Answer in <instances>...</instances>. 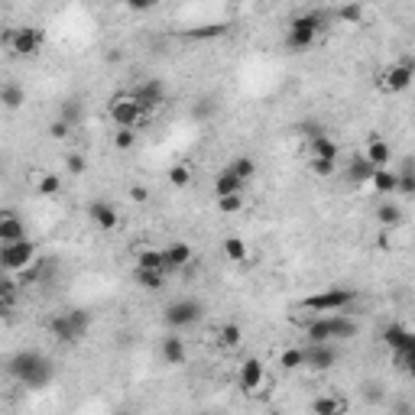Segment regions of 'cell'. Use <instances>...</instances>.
I'll return each instance as SVG.
<instances>
[{
    "label": "cell",
    "instance_id": "32",
    "mask_svg": "<svg viewBox=\"0 0 415 415\" xmlns=\"http://www.w3.org/2000/svg\"><path fill=\"white\" fill-rule=\"evenodd\" d=\"M305 338H308V344H318V340H331L328 318H311L308 324H305Z\"/></svg>",
    "mask_w": 415,
    "mask_h": 415
},
{
    "label": "cell",
    "instance_id": "48",
    "mask_svg": "<svg viewBox=\"0 0 415 415\" xmlns=\"http://www.w3.org/2000/svg\"><path fill=\"white\" fill-rule=\"evenodd\" d=\"M111 3H123V7H127V0H111Z\"/></svg>",
    "mask_w": 415,
    "mask_h": 415
},
{
    "label": "cell",
    "instance_id": "1",
    "mask_svg": "<svg viewBox=\"0 0 415 415\" xmlns=\"http://www.w3.org/2000/svg\"><path fill=\"white\" fill-rule=\"evenodd\" d=\"M7 370H10V377L17 379V383H23L26 389H42L52 379V363L39 350H19V354H13Z\"/></svg>",
    "mask_w": 415,
    "mask_h": 415
},
{
    "label": "cell",
    "instance_id": "36",
    "mask_svg": "<svg viewBox=\"0 0 415 415\" xmlns=\"http://www.w3.org/2000/svg\"><path fill=\"white\" fill-rule=\"evenodd\" d=\"M169 185L172 189H189L191 185V169L185 162H179V166H172L169 169Z\"/></svg>",
    "mask_w": 415,
    "mask_h": 415
},
{
    "label": "cell",
    "instance_id": "37",
    "mask_svg": "<svg viewBox=\"0 0 415 415\" xmlns=\"http://www.w3.org/2000/svg\"><path fill=\"white\" fill-rule=\"evenodd\" d=\"M36 191L39 195H58V191H62V179L52 175V172H42L36 179Z\"/></svg>",
    "mask_w": 415,
    "mask_h": 415
},
{
    "label": "cell",
    "instance_id": "28",
    "mask_svg": "<svg viewBox=\"0 0 415 415\" xmlns=\"http://www.w3.org/2000/svg\"><path fill=\"white\" fill-rule=\"evenodd\" d=\"M136 269H162L166 273V260H162V250L156 246H146L136 253Z\"/></svg>",
    "mask_w": 415,
    "mask_h": 415
},
{
    "label": "cell",
    "instance_id": "9",
    "mask_svg": "<svg viewBox=\"0 0 415 415\" xmlns=\"http://www.w3.org/2000/svg\"><path fill=\"white\" fill-rule=\"evenodd\" d=\"M415 78V58L412 56H402L396 65H389L383 75H379V88L386 91V95H399V91H406L412 85Z\"/></svg>",
    "mask_w": 415,
    "mask_h": 415
},
{
    "label": "cell",
    "instance_id": "17",
    "mask_svg": "<svg viewBox=\"0 0 415 415\" xmlns=\"http://www.w3.org/2000/svg\"><path fill=\"white\" fill-rule=\"evenodd\" d=\"M383 344L389 350H406V347H415V334L406 324H389V328H383Z\"/></svg>",
    "mask_w": 415,
    "mask_h": 415
},
{
    "label": "cell",
    "instance_id": "5",
    "mask_svg": "<svg viewBox=\"0 0 415 415\" xmlns=\"http://www.w3.org/2000/svg\"><path fill=\"white\" fill-rule=\"evenodd\" d=\"M162 318H166V324L172 331H189L205 318V305L198 299H175V302H169L162 308Z\"/></svg>",
    "mask_w": 415,
    "mask_h": 415
},
{
    "label": "cell",
    "instance_id": "6",
    "mask_svg": "<svg viewBox=\"0 0 415 415\" xmlns=\"http://www.w3.org/2000/svg\"><path fill=\"white\" fill-rule=\"evenodd\" d=\"M357 302V292L354 289H344V285H334V289H324V292H315L308 299H302V308L311 311H344L347 305Z\"/></svg>",
    "mask_w": 415,
    "mask_h": 415
},
{
    "label": "cell",
    "instance_id": "35",
    "mask_svg": "<svg viewBox=\"0 0 415 415\" xmlns=\"http://www.w3.org/2000/svg\"><path fill=\"white\" fill-rule=\"evenodd\" d=\"M224 253H227V260H234V263H246V244L240 237H227Z\"/></svg>",
    "mask_w": 415,
    "mask_h": 415
},
{
    "label": "cell",
    "instance_id": "16",
    "mask_svg": "<svg viewBox=\"0 0 415 415\" xmlns=\"http://www.w3.org/2000/svg\"><path fill=\"white\" fill-rule=\"evenodd\" d=\"M308 152H311V159H334L338 162L340 146H338V140H331L328 133H318V136H308Z\"/></svg>",
    "mask_w": 415,
    "mask_h": 415
},
{
    "label": "cell",
    "instance_id": "22",
    "mask_svg": "<svg viewBox=\"0 0 415 415\" xmlns=\"http://www.w3.org/2000/svg\"><path fill=\"white\" fill-rule=\"evenodd\" d=\"M370 175H373V166L367 162V156H363V152L350 156V162H347V179L354 182V185H363V182H370Z\"/></svg>",
    "mask_w": 415,
    "mask_h": 415
},
{
    "label": "cell",
    "instance_id": "8",
    "mask_svg": "<svg viewBox=\"0 0 415 415\" xmlns=\"http://www.w3.org/2000/svg\"><path fill=\"white\" fill-rule=\"evenodd\" d=\"M107 111H111V120L117 123V127H130V130H136L146 117H143L140 104L133 101L130 91H123V95H113L111 104H107Z\"/></svg>",
    "mask_w": 415,
    "mask_h": 415
},
{
    "label": "cell",
    "instance_id": "39",
    "mask_svg": "<svg viewBox=\"0 0 415 415\" xmlns=\"http://www.w3.org/2000/svg\"><path fill=\"white\" fill-rule=\"evenodd\" d=\"M58 117H62L65 123H72V127H78L81 117H85V107H81L78 101H65V104H62V111H58Z\"/></svg>",
    "mask_w": 415,
    "mask_h": 415
},
{
    "label": "cell",
    "instance_id": "3",
    "mask_svg": "<svg viewBox=\"0 0 415 415\" xmlns=\"http://www.w3.org/2000/svg\"><path fill=\"white\" fill-rule=\"evenodd\" d=\"M46 328L58 344H78L88 334V328H91V315L85 308H68L62 315H52Z\"/></svg>",
    "mask_w": 415,
    "mask_h": 415
},
{
    "label": "cell",
    "instance_id": "41",
    "mask_svg": "<svg viewBox=\"0 0 415 415\" xmlns=\"http://www.w3.org/2000/svg\"><path fill=\"white\" fill-rule=\"evenodd\" d=\"M396 191H402L406 198H412V195H415V175H412V162H409L406 169H402V172H399V175H396Z\"/></svg>",
    "mask_w": 415,
    "mask_h": 415
},
{
    "label": "cell",
    "instance_id": "14",
    "mask_svg": "<svg viewBox=\"0 0 415 415\" xmlns=\"http://www.w3.org/2000/svg\"><path fill=\"white\" fill-rule=\"evenodd\" d=\"M26 237V224L19 221L17 211H0V244H13V240H23Z\"/></svg>",
    "mask_w": 415,
    "mask_h": 415
},
{
    "label": "cell",
    "instance_id": "13",
    "mask_svg": "<svg viewBox=\"0 0 415 415\" xmlns=\"http://www.w3.org/2000/svg\"><path fill=\"white\" fill-rule=\"evenodd\" d=\"M263 377H266V370H263V363L256 357H246L244 363H240V373H237V383H240V389L244 393H253V389H260V383H263Z\"/></svg>",
    "mask_w": 415,
    "mask_h": 415
},
{
    "label": "cell",
    "instance_id": "45",
    "mask_svg": "<svg viewBox=\"0 0 415 415\" xmlns=\"http://www.w3.org/2000/svg\"><path fill=\"white\" fill-rule=\"evenodd\" d=\"M13 289H17V283H0V315H7L10 302H13Z\"/></svg>",
    "mask_w": 415,
    "mask_h": 415
},
{
    "label": "cell",
    "instance_id": "44",
    "mask_svg": "<svg viewBox=\"0 0 415 415\" xmlns=\"http://www.w3.org/2000/svg\"><path fill=\"white\" fill-rule=\"evenodd\" d=\"M68 133H72V123H65L62 117H56V120L49 123V136L52 140H68Z\"/></svg>",
    "mask_w": 415,
    "mask_h": 415
},
{
    "label": "cell",
    "instance_id": "25",
    "mask_svg": "<svg viewBox=\"0 0 415 415\" xmlns=\"http://www.w3.org/2000/svg\"><path fill=\"white\" fill-rule=\"evenodd\" d=\"M370 185H373L379 195H393V191H396V172L389 169V166H383V169H373V175H370Z\"/></svg>",
    "mask_w": 415,
    "mask_h": 415
},
{
    "label": "cell",
    "instance_id": "20",
    "mask_svg": "<svg viewBox=\"0 0 415 415\" xmlns=\"http://www.w3.org/2000/svg\"><path fill=\"white\" fill-rule=\"evenodd\" d=\"M363 156H367V162L373 166V169H383V166H389V159H393V146H389L386 140H379V136H373V140L367 143V150H363Z\"/></svg>",
    "mask_w": 415,
    "mask_h": 415
},
{
    "label": "cell",
    "instance_id": "4",
    "mask_svg": "<svg viewBox=\"0 0 415 415\" xmlns=\"http://www.w3.org/2000/svg\"><path fill=\"white\" fill-rule=\"evenodd\" d=\"M0 42L10 49V56L33 58V56H39V52H42V46H46V29H39V26L3 29V33H0Z\"/></svg>",
    "mask_w": 415,
    "mask_h": 415
},
{
    "label": "cell",
    "instance_id": "42",
    "mask_svg": "<svg viewBox=\"0 0 415 415\" xmlns=\"http://www.w3.org/2000/svg\"><path fill=\"white\" fill-rule=\"evenodd\" d=\"M308 166H311V172H315L318 179H331V175L338 172V162L334 159H311Z\"/></svg>",
    "mask_w": 415,
    "mask_h": 415
},
{
    "label": "cell",
    "instance_id": "11",
    "mask_svg": "<svg viewBox=\"0 0 415 415\" xmlns=\"http://www.w3.org/2000/svg\"><path fill=\"white\" fill-rule=\"evenodd\" d=\"M302 350H305V367L315 370V373H324V370L338 367V360H340L338 347H334L331 340H318V344H305Z\"/></svg>",
    "mask_w": 415,
    "mask_h": 415
},
{
    "label": "cell",
    "instance_id": "31",
    "mask_svg": "<svg viewBox=\"0 0 415 415\" xmlns=\"http://www.w3.org/2000/svg\"><path fill=\"white\" fill-rule=\"evenodd\" d=\"M338 19H340V23H347V26L363 23V0H350V3L338 7Z\"/></svg>",
    "mask_w": 415,
    "mask_h": 415
},
{
    "label": "cell",
    "instance_id": "47",
    "mask_svg": "<svg viewBox=\"0 0 415 415\" xmlns=\"http://www.w3.org/2000/svg\"><path fill=\"white\" fill-rule=\"evenodd\" d=\"M150 198V191L143 189V185H130V201H136V205H143V201Z\"/></svg>",
    "mask_w": 415,
    "mask_h": 415
},
{
    "label": "cell",
    "instance_id": "26",
    "mask_svg": "<svg viewBox=\"0 0 415 415\" xmlns=\"http://www.w3.org/2000/svg\"><path fill=\"white\" fill-rule=\"evenodd\" d=\"M308 409L315 415H338V412H347V402L338 396H318V399H311Z\"/></svg>",
    "mask_w": 415,
    "mask_h": 415
},
{
    "label": "cell",
    "instance_id": "40",
    "mask_svg": "<svg viewBox=\"0 0 415 415\" xmlns=\"http://www.w3.org/2000/svg\"><path fill=\"white\" fill-rule=\"evenodd\" d=\"M113 146L120 152L133 150L136 146V130H130V127H117V133H113Z\"/></svg>",
    "mask_w": 415,
    "mask_h": 415
},
{
    "label": "cell",
    "instance_id": "10",
    "mask_svg": "<svg viewBox=\"0 0 415 415\" xmlns=\"http://www.w3.org/2000/svg\"><path fill=\"white\" fill-rule=\"evenodd\" d=\"M133 101L140 104L143 117H150L152 111H159L162 104H166V85H162L159 78H150V81H140L136 88H130Z\"/></svg>",
    "mask_w": 415,
    "mask_h": 415
},
{
    "label": "cell",
    "instance_id": "18",
    "mask_svg": "<svg viewBox=\"0 0 415 415\" xmlns=\"http://www.w3.org/2000/svg\"><path fill=\"white\" fill-rule=\"evenodd\" d=\"M159 354H162V360H166L169 367H179V363H185V357H189V350H185V340H182L179 334H169V338H162Z\"/></svg>",
    "mask_w": 415,
    "mask_h": 415
},
{
    "label": "cell",
    "instance_id": "19",
    "mask_svg": "<svg viewBox=\"0 0 415 415\" xmlns=\"http://www.w3.org/2000/svg\"><path fill=\"white\" fill-rule=\"evenodd\" d=\"M328 328H331V340H350L357 334V321L344 315V311H334L328 315Z\"/></svg>",
    "mask_w": 415,
    "mask_h": 415
},
{
    "label": "cell",
    "instance_id": "33",
    "mask_svg": "<svg viewBox=\"0 0 415 415\" xmlns=\"http://www.w3.org/2000/svg\"><path fill=\"white\" fill-rule=\"evenodd\" d=\"M227 169L234 172V175H237L240 182H250V179L256 175V162L250 159V156H234V162H230Z\"/></svg>",
    "mask_w": 415,
    "mask_h": 415
},
{
    "label": "cell",
    "instance_id": "2",
    "mask_svg": "<svg viewBox=\"0 0 415 415\" xmlns=\"http://www.w3.org/2000/svg\"><path fill=\"white\" fill-rule=\"evenodd\" d=\"M324 13L321 10H308V13H299V17L289 23V33H285V46L292 52H302V49H311L315 39L324 33Z\"/></svg>",
    "mask_w": 415,
    "mask_h": 415
},
{
    "label": "cell",
    "instance_id": "46",
    "mask_svg": "<svg viewBox=\"0 0 415 415\" xmlns=\"http://www.w3.org/2000/svg\"><path fill=\"white\" fill-rule=\"evenodd\" d=\"M156 3H159V0H127V7L136 10V13H146V10H152Z\"/></svg>",
    "mask_w": 415,
    "mask_h": 415
},
{
    "label": "cell",
    "instance_id": "24",
    "mask_svg": "<svg viewBox=\"0 0 415 415\" xmlns=\"http://www.w3.org/2000/svg\"><path fill=\"white\" fill-rule=\"evenodd\" d=\"M377 221L386 230H396L399 224H402V208L393 205V201H383V205H377Z\"/></svg>",
    "mask_w": 415,
    "mask_h": 415
},
{
    "label": "cell",
    "instance_id": "43",
    "mask_svg": "<svg viewBox=\"0 0 415 415\" xmlns=\"http://www.w3.org/2000/svg\"><path fill=\"white\" fill-rule=\"evenodd\" d=\"M65 166H68V172H72V175H85V172H88V159L81 156V152H68Z\"/></svg>",
    "mask_w": 415,
    "mask_h": 415
},
{
    "label": "cell",
    "instance_id": "30",
    "mask_svg": "<svg viewBox=\"0 0 415 415\" xmlns=\"http://www.w3.org/2000/svg\"><path fill=\"white\" fill-rule=\"evenodd\" d=\"M240 338H244V331H240V324H234V321H227V324L217 328V344L224 350H234L237 344H240Z\"/></svg>",
    "mask_w": 415,
    "mask_h": 415
},
{
    "label": "cell",
    "instance_id": "27",
    "mask_svg": "<svg viewBox=\"0 0 415 415\" xmlns=\"http://www.w3.org/2000/svg\"><path fill=\"white\" fill-rule=\"evenodd\" d=\"M244 185H246V182H240L230 169H224L214 179V195H217V198H221V195H234V191H244Z\"/></svg>",
    "mask_w": 415,
    "mask_h": 415
},
{
    "label": "cell",
    "instance_id": "15",
    "mask_svg": "<svg viewBox=\"0 0 415 415\" xmlns=\"http://www.w3.org/2000/svg\"><path fill=\"white\" fill-rule=\"evenodd\" d=\"M191 246L182 244V240H175V244H169L166 250H162V260H166V273H179L182 266L191 263Z\"/></svg>",
    "mask_w": 415,
    "mask_h": 415
},
{
    "label": "cell",
    "instance_id": "34",
    "mask_svg": "<svg viewBox=\"0 0 415 415\" xmlns=\"http://www.w3.org/2000/svg\"><path fill=\"white\" fill-rule=\"evenodd\" d=\"M279 363H283V370H302L305 367V350L302 347H285L283 354H279Z\"/></svg>",
    "mask_w": 415,
    "mask_h": 415
},
{
    "label": "cell",
    "instance_id": "23",
    "mask_svg": "<svg viewBox=\"0 0 415 415\" xmlns=\"http://www.w3.org/2000/svg\"><path fill=\"white\" fill-rule=\"evenodd\" d=\"M221 36H227V23H205V26L185 29V39H195V42H205V39H221Z\"/></svg>",
    "mask_w": 415,
    "mask_h": 415
},
{
    "label": "cell",
    "instance_id": "38",
    "mask_svg": "<svg viewBox=\"0 0 415 415\" xmlns=\"http://www.w3.org/2000/svg\"><path fill=\"white\" fill-rule=\"evenodd\" d=\"M244 208V191H234V195H221L217 198V211L221 214H237Z\"/></svg>",
    "mask_w": 415,
    "mask_h": 415
},
{
    "label": "cell",
    "instance_id": "21",
    "mask_svg": "<svg viewBox=\"0 0 415 415\" xmlns=\"http://www.w3.org/2000/svg\"><path fill=\"white\" fill-rule=\"evenodd\" d=\"M26 104V91L17 85V81H3L0 85V107L3 111H19Z\"/></svg>",
    "mask_w": 415,
    "mask_h": 415
},
{
    "label": "cell",
    "instance_id": "7",
    "mask_svg": "<svg viewBox=\"0 0 415 415\" xmlns=\"http://www.w3.org/2000/svg\"><path fill=\"white\" fill-rule=\"evenodd\" d=\"M36 260V244L23 237V240H13V244H0V269H10V273H19L23 266H29Z\"/></svg>",
    "mask_w": 415,
    "mask_h": 415
},
{
    "label": "cell",
    "instance_id": "12",
    "mask_svg": "<svg viewBox=\"0 0 415 415\" xmlns=\"http://www.w3.org/2000/svg\"><path fill=\"white\" fill-rule=\"evenodd\" d=\"M88 217L101 227L104 234L117 230V224H120V211H117L111 201H91V205H88Z\"/></svg>",
    "mask_w": 415,
    "mask_h": 415
},
{
    "label": "cell",
    "instance_id": "29",
    "mask_svg": "<svg viewBox=\"0 0 415 415\" xmlns=\"http://www.w3.org/2000/svg\"><path fill=\"white\" fill-rule=\"evenodd\" d=\"M136 283L146 292H159L162 285H166V273L162 269H136Z\"/></svg>",
    "mask_w": 415,
    "mask_h": 415
}]
</instances>
